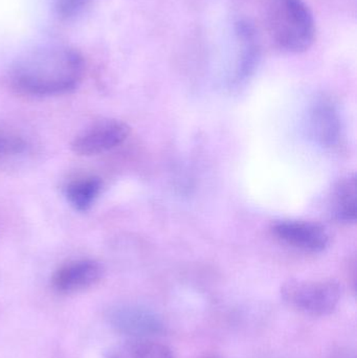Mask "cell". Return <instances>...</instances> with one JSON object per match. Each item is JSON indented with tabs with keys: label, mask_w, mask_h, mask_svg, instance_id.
<instances>
[{
	"label": "cell",
	"mask_w": 357,
	"mask_h": 358,
	"mask_svg": "<svg viewBox=\"0 0 357 358\" xmlns=\"http://www.w3.org/2000/svg\"><path fill=\"white\" fill-rule=\"evenodd\" d=\"M85 75L79 50L65 44H44L21 55L10 69L13 87L29 96H52L75 90Z\"/></svg>",
	"instance_id": "cell-1"
},
{
	"label": "cell",
	"mask_w": 357,
	"mask_h": 358,
	"mask_svg": "<svg viewBox=\"0 0 357 358\" xmlns=\"http://www.w3.org/2000/svg\"><path fill=\"white\" fill-rule=\"evenodd\" d=\"M266 24L276 45L284 52L301 54L316 40V21L304 0H268Z\"/></svg>",
	"instance_id": "cell-2"
},
{
	"label": "cell",
	"mask_w": 357,
	"mask_h": 358,
	"mask_svg": "<svg viewBox=\"0 0 357 358\" xmlns=\"http://www.w3.org/2000/svg\"><path fill=\"white\" fill-rule=\"evenodd\" d=\"M285 303L312 315H327L341 300V286L333 280H289L281 287Z\"/></svg>",
	"instance_id": "cell-3"
},
{
	"label": "cell",
	"mask_w": 357,
	"mask_h": 358,
	"mask_svg": "<svg viewBox=\"0 0 357 358\" xmlns=\"http://www.w3.org/2000/svg\"><path fill=\"white\" fill-rule=\"evenodd\" d=\"M130 127L119 120H102L78 134L71 149L81 157H94L117 148L127 140Z\"/></svg>",
	"instance_id": "cell-4"
},
{
	"label": "cell",
	"mask_w": 357,
	"mask_h": 358,
	"mask_svg": "<svg viewBox=\"0 0 357 358\" xmlns=\"http://www.w3.org/2000/svg\"><path fill=\"white\" fill-rule=\"evenodd\" d=\"M107 319L117 332L132 338H150L163 332L161 317L142 307L131 305L115 307L109 311Z\"/></svg>",
	"instance_id": "cell-5"
},
{
	"label": "cell",
	"mask_w": 357,
	"mask_h": 358,
	"mask_svg": "<svg viewBox=\"0 0 357 358\" xmlns=\"http://www.w3.org/2000/svg\"><path fill=\"white\" fill-rule=\"evenodd\" d=\"M272 231L281 241L305 252H323L329 244L326 229L309 221H278L272 224Z\"/></svg>",
	"instance_id": "cell-6"
},
{
	"label": "cell",
	"mask_w": 357,
	"mask_h": 358,
	"mask_svg": "<svg viewBox=\"0 0 357 358\" xmlns=\"http://www.w3.org/2000/svg\"><path fill=\"white\" fill-rule=\"evenodd\" d=\"M103 275L104 268L101 263L92 259H82L58 269L52 283L58 292L69 294L92 287L101 281Z\"/></svg>",
	"instance_id": "cell-7"
},
{
	"label": "cell",
	"mask_w": 357,
	"mask_h": 358,
	"mask_svg": "<svg viewBox=\"0 0 357 358\" xmlns=\"http://www.w3.org/2000/svg\"><path fill=\"white\" fill-rule=\"evenodd\" d=\"M309 121L312 136L321 145L331 147L339 141L341 120L331 103H316L310 111Z\"/></svg>",
	"instance_id": "cell-8"
},
{
	"label": "cell",
	"mask_w": 357,
	"mask_h": 358,
	"mask_svg": "<svg viewBox=\"0 0 357 358\" xmlns=\"http://www.w3.org/2000/svg\"><path fill=\"white\" fill-rule=\"evenodd\" d=\"M235 31L242 46L237 66L236 78L238 81H243L251 77L255 71L261 57V50L257 31L249 21H238L235 25Z\"/></svg>",
	"instance_id": "cell-9"
},
{
	"label": "cell",
	"mask_w": 357,
	"mask_h": 358,
	"mask_svg": "<svg viewBox=\"0 0 357 358\" xmlns=\"http://www.w3.org/2000/svg\"><path fill=\"white\" fill-rule=\"evenodd\" d=\"M356 176L340 179L333 187L331 208L333 216L341 222H356L357 214Z\"/></svg>",
	"instance_id": "cell-10"
},
{
	"label": "cell",
	"mask_w": 357,
	"mask_h": 358,
	"mask_svg": "<svg viewBox=\"0 0 357 358\" xmlns=\"http://www.w3.org/2000/svg\"><path fill=\"white\" fill-rule=\"evenodd\" d=\"M102 191V180L99 178H78L65 187L67 201L78 212H86L92 208Z\"/></svg>",
	"instance_id": "cell-11"
},
{
	"label": "cell",
	"mask_w": 357,
	"mask_h": 358,
	"mask_svg": "<svg viewBox=\"0 0 357 358\" xmlns=\"http://www.w3.org/2000/svg\"><path fill=\"white\" fill-rule=\"evenodd\" d=\"M109 358H173L165 345L151 338H132L119 345Z\"/></svg>",
	"instance_id": "cell-12"
},
{
	"label": "cell",
	"mask_w": 357,
	"mask_h": 358,
	"mask_svg": "<svg viewBox=\"0 0 357 358\" xmlns=\"http://www.w3.org/2000/svg\"><path fill=\"white\" fill-rule=\"evenodd\" d=\"M92 0H52L54 14L63 21L73 20L81 16Z\"/></svg>",
	"instance_id": "cell-13"
},
{
	"label": "cell",
	"mask_w": 357,
	"mask_h": 358,
	"mask_svg": "<svg viewBox=\"0 0 357 358\" xmlns=\"http://www.w3.org/2000/svg\"><path fill=\"white\" fill-rule=\"evenodd\" d=\"M25 144L21 138L16 136L0 134V155H15L22 152Z\"/></svg>",
	"instance_id": "cell-14"
}]
</instances>
